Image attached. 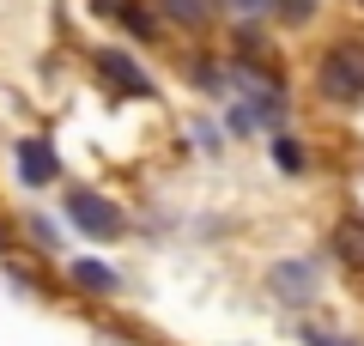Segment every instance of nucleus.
Here are the masks:
<instances>
[{
	"mask_svg": "<svg viewBox=\"0 0 364 346\" xmlns=\"http://www.w3.org/2000/svg\"><path fill=\"white\" fill-rule=\"evenodd\" d=\"M97 73L116 79V91H128V98H152V79H146V67L134 61V55H122V49H97Z\"/></svg>",
	"mask_w": 364,
	"mask_h": 346,
	"instance_id": "20e7f679",
	"label": "nucleus"
},
{
	"mask_svg": "<svg viewBox=\"0 0 364 346\" xmlns=\"http://www.w3.org/2000/svg\"><path fill=\"white\" fill-rule=\"evenodd\" d=\"M152 6L170 19V25H182V31H207L213 13H219V0H152Z\"/></svg>",
	"mask_w": 364,
	"mask_h": 346,
	"instance_id": "39448f33",
	"label": "nucleus"
},
{
	"mask_svg": "<svg viewBox=\"0 0 364 346\" xmlns=\"http://www.w3.org/2000/svg\"><path fill=\"white\" fill-rule=\"evenodd\" d=\"M13 158H18V182H25V189H49V182L61 177V158H55V146L37 140V134H25V140L13 146Z\"/></svg>",
	"mask_w": 364,
	"mask_h": 346,
	"instance_id": "7ed1b4c3",
	"label": "nucleus"
},
{
	"mask_svg": "<svg viewBox=\"0 0 364 346\" xmlns=\"http://www.w3.org/2000/svg\"><path fill=\"white\" fill-rule=\"evenodd\" d=\"M273 292L279 298H316V268L310 261H279L273 268Z\"/></svg>",
	"mask_w": 364,
	"mask_h": 346,
	"instance_id": "6e6552de",
	"label": "nucleus"
},
{
	"mask_svg": "<svg viewBox=\"0 0 364 346\" xmlns=\"http://www.w3.org/2000/svg\"><path fill=\"white\" fill-rule=\"evenodd\" d=\"M316 91H322L328 103H358L364 98V43L358 37L334 43V49L316 61Z\"/></svg>",
	"mask_w": 364,
	"mask_h": 346,
	"instance_id": "f257e3e1",
	"label": "nucleus"
},
{
	"mask_svg": "<svg viewBox=\"0 0 364 346\" xmlns=\"http://www.w3.org/2000/svg\"><path fill=\"white\" fill-rule=\"evenodd\" d=\"M273 13H279V25H310L316 19V6H322V0H267Z\"/></svg>",
	"mask_w": 364,
	"mask_h": 346,
	"instance_id": "9b49d317",
	"label": "nucleus"
},
{
	"mask_svg": "<svg viewBox=\"0 0 364 346\" xmlns=\"http://www.w3.org/2000/svg\"><path fill=\"white\" fill-rule=\"evenodd\" d=\"M104 19H116L122 31H134V37H158V25H152V13H146L140 0H91Z\"/></svg>",
	"mask_w": 364,
	"mask_h": 346,
	"instance_id": "423d86ee",
	"label": "nucleus"
},
{
	"mask_svg": "<svg viewBox=\"0 0 364 346\" xmlns=\"http://www.w3.org/2000/svg\"><path fill=\"white\" fill-rule=\"evenodd\" d=\"M334 256L346 261L352 273H364V213H346L334 225Z\"/></svg>",
	"mask_w": 364,
	"mask_h": 346,
	"instance_id": "0eeeda50",
	"label": "nucleus"
},
{
	"mask_svg": "<svg viewBox=\"0 0 364 346\" xmlns=\"http://www.w3.org/2000/svg\"><path fill=\"white\" fill-rule=\"evenodd\" d=\"M73 285H79V292H116L122 273L104 268V261H73Z\"/></svg>",
	"mask_w": 364,
	"mask_h": 346,
	"instance_id": "1a4fd4ad",
	"label": "nucleus"
},
{
	"mask_svg": "<svg viewBox=\"0 0 364 346\" xmlns=\"http://www.w3.org/2000/svg\"><path fill=\"white\" fill-rule=\"evenodd\" d=\"M67 225H73L79 237L109 243V237H122V231H128V219H122V206L104 201L97 189H67Z\"/></svg>",
	"mask_w": 364,
	"mask_h": 346,
	"instance_id": "f03ea898",
	"label": "nucleus"
},
{
	"mask_svg": "<svg viewBox=\"0 0 364 346\" xmlns=\"http://www.w3.org/2000/svg\"><path fill=\"white\" fill-rule=\"evenodd\" d=\"M273 164L286 170V177H304V170H310V152H304L291 134H273Z\"/></svg>",
	"mask_w": 364,
	"mask_h": 346,
	"instance_id": "9d476101",
	"label": "nucleus"
},
{
	"mask_svg": "<svg viewBox=\"0 0 364 346\" xmlns=\"http://www.w3.org/2000/svg\"><path fill=\"white\" fill-rule=\"evenodd\" d=\"M231 6H243V13H261V6H267V0H231Z\"/></svg>",
	"mask_w": 364,
	"mask_h": 346,
	"instance_id": "f8f14e48",
	"label": "nucleus"
},
{
	"mask_svg": "<svg viewBox=\"0 0 364 346\" xmlns=\"http://www.w3.org/2000/svg\"><path fill=\"white\" fill-rule=\"evenodd\" d=\"M358 6H364V0H358Z\"/></svg>",
	"mask_w": 364,
	"mask_h": 346,
	"instance_id": "ddd939ff",
	"label": "nucleus"
}]
</instances>
